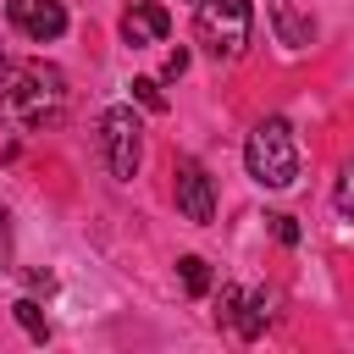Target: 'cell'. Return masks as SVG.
<instances>
[{
	"label": "cell",
	"instance_id": "cell-7",
	"mask_svg": "<svg viewBox=\"0 0 354 354\" xmlns=\"http://www.w3.org/2000/svg\"><path fill=\"white\" fill-rule=\"evenodd\" d=\"M166 28H171V17H166V6H160V0H133V11L122 17V44H133V50L160 44V39H166Z\"/></svg>",
	"mask_w": 354,
	"mask_h": 354
},
{
	"label": "cell",
	"instance_id": "cell-15",
	"mask_svg": "<svg viewBox=\"0 0 354 354\" xmlns=\"http://www.w3.org/2000/svg\"><path fill=\"white\" fill-rule=\"evenodd\" d=\"M183 72H188V50H183V44H177V50H171V55H166V77H183Z\"/></svg>",
	"mask_w": 354,
	"mask_h": 354
},
{
	"label": "cell",
	"instance_id": "cell-8",
	"mask_svg": "<svg viewBox=\"0 0 354 354\" xmlns=\"http://www.w3.org/2000/svg\"><path fill=\"white\" fill-rule=\"evenodd\" d=\"M271 22H277V39H282L288 50H304V44L315 39V22H310L293 0H271Z\"/></svg>",
	"mask_w": 354,
	"mask_h": 354
},
{
	"label": "cell",
	"instance_id": "cell-14",
	"mask_svg": "<svg viewBox=\"0 0 354 354\" xmlns=\"http://www.w3.org/2000/svg\"><path fill=\"white\" fill-rule=\"evenodd\" d=\"M271 232H277L282 243H299V227H293V216H271Z\"/></svg>",
	"mask_w": 354,
	"mask_h": 354
},
{
	"label": "cell",
	"instance_id": "cell-4",
	"mask_svg": "<svg viewBox=\"0 0 354 354\" xmlns=\"http://www.w3.org/2000/svg\"><path fill=\"white\" fill-rule=\"evenodd\" d=\"M100 155H105V166H111L116 183H133V171L144 160V127H138L133 105H111L100 116Z\"/></svg>",
	"mask_w": 354,
	"mask_h": 354
},
{
	"label": "cell",
	"instance_id": "cell-12",
	"mask_svg": "<svg viewBox=\"0 0 354 354\" xmlns=\"http://www.w3.org/2000/svg\"><path fill=\"white\" fill-rule=\"evenodd\" d=\"M133 100H138L144 111H166V94H160L155 77H133Z\"/></svg>",
	"mask_w": 354,
	"mask_h": 354
},
{
	"label": "cell",
	"instance_id": "cell-2",
	"mask_svg": "<svg viewBox=\"0 0 354 354\" xmlns=\"http://www.w3.org/2000/svg\"><path fill=\"white\" fill-rule=\"evenodd\" d=\"M243 166H249V177H254L260 188H293V177H299L293 127H288L282 116H266V122L249 133V144H243Z\"/></svg>",
	"mask_w": 354,
	"mask_h": 354
},
{
	"label": "cell",
	"instance_id": "cell-11",
	"mask_svg": "<svg viewBox=\"0 0 354 354\" xmlns=\"http://www.w3.org/2000/svg\"><path fill=\"white\" fill-rule=\"evenodd\" d=\"M11 310H17V321L28 326V337H39V343L50 337V326H44V315H39V304H33V299H17Z\"/></svg>",
	"mask_w": 354,
	"mask_h": 354
},
{
	"label": "cell",
	"instance_id": "cell-9",
	"mask_svg": "<svg viewBox=\"0 0 354 354\" xmlns=\"http://www.w3.org/2000/svg\"><path fill=\"white\" fill-rule=\"evenodd\" d=\"M266 321H271V299H266V293H238L227 326H238V337H260Z\"/></svg>",
	"mask_w": 354,
	"mask_h": 354
},
{
	"label": "cell",
	"instance_id": "cell-3",
	"mask_svg": "<svg viewBox=\"0 0 354 354\" xmlns=\"http://www.w3.org/2000/svg\"><path fill=\"white\" fill-rule=\"evenodd\" d=\"M249 28H254L249 0H199L194 33H199V44H205L216 61H238L243 44H249Z\"/></svg>",
	"mask_w": 354,
	"mask_h": 354
},
{
	"label": "cell",
	"instance_id": "cell-5",
	"mask_svg": "<svg viewBox=\"0 0 354 354\" xmlns=\"http://www.w3.org/2000/svg\"><path fill=\"white\" fill-rule=\"evenodd\" d=\"M6 17H11V28H17L22 39H33V44H50V39L66 33V6H61V0H6Z\"/></svg>",
	"mask_w": 354,
	"mask_h": 354
},
{
	"label": "cell",
	"instance_id": "cell-1",
	"mask_svg": "<svg viewBox=\"0 0 354 354\" xmlns=\"http://www.w3.org/2000/svg\"><path fill=\"white\" fill-rule=\"evenodd\" d=\"M61 111H66V77H61L55 66L28 61V66H11V72L0 77V116H6L11 127H28V133L55 127Z\"/></svg>",
	"mask_w": 354,
	"mask_h": 354
},
{
	"label": "cell",
	"instance_id": "cell-6",
	"mask_svg": "<svg viewBox=\"0 0 354 354\" xmlns=\"http://www.w3.org/2000/svg\"><path fill=\"white\" fill-rule=\"evenodd\" d=\"M171 188H177V210H183L188 221H199V227H205V221L216 216V188H210V171H205L199 160H183Z\"/></svg>",
	"mask_w": 354,
	"mask_h": 354
},
{
	"label": "cell",
	"instance_id": "cell-13",
	"mask_svg": "<svg viewBox=\"0 0 354 354\" xmlns=\"http://www.w3.org/2000/svg\"><path fill=\"white\" fill-rule=\"evenodd\" d=\"M332 199H337V210H343V216H354V160L337 171V188H332Z\"/></svg>",
	"mask_w": 354,
	"mask_h": 354
},
{
	"label": "cell",
	"instance_id": "cell-10",
	"mask_svg": "<svg viewBox=\"0 0 354 354\" xmlns=\"http://www.w3.org/2000/svg\"><path fill=\"white\" fill-rule=\"evenodd\" d=\"M177 277H183V288H188L194 299H199V293H210V266H205L199 254H183V260H177Z\"/></svg>",
	"mask_w": 354,
	"mask_h": 354
},
{
	"label": "cell",
	"instance_id": "cell-16",
	"mask_svg": "<svg viewBox=\"0 0 354 354\" xmlns=\"http://www.w3.org/2000/svg\"><path fill=\"white\" fill-rule=\"evenodd\" d=\"M6 243H11V238H6V210H0V254H6Z\"/></svg>",
	"mask_w": 354,
	"mask_h": 354
}]
</instances>
